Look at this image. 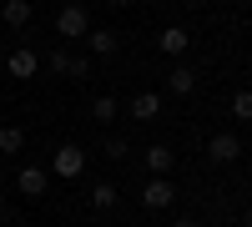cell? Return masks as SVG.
<instances>
[{"instance_id": "7c38bea8", "label": "cell", "mask_w": 252, "mask_h": 227, "mask_svg": "<svg viewBox=\"0 0 252 227\" xmlns=\"http://www.w3.org/2000/svg\"><path fill=\"white\" fill-rule=\"evenodd\" d=\"M31 15H35L31 0H5V5H0V20H5V26H31Z\"/></svg>"}, {"instance_id": "7402d4cb", "label": "cell", "mask_w": 252, "mask_h": 227, "mask_svg": "<svg viewBox=\"0 0 252 227\" xmlns=\"http://www.w3.org/2000/svg\"><path fill=\"white\" fill-rule=\"evenodd\" d=\"M15 227H35V222H15Z\"/></svg>"}, {"instance_id": "44dd1931", "label": "cell", "mask_w": 252, "mask_h": 227, "mask_svg": "<svg viewBox=\"0 0 252 227\" xmlns=\"http://www.w3.org/2000/svg\"><path fill=\"white\" fill-rule=\"evenodd\" d=\"M242 227H252V202H247V212H242Z\"/></svg>"}, {"instance_id": "8992f818", "label": "cell", "mask_w": 252, "mask_h": 227, "mask_svg": "<svg viewBox=\"0 0 252 227\" xmlns=\"http://www.w3.org/2000/svg\"><path fill=\"white\" fill-rule=\"evenodd\" d=\"M5 71H10L15 81H31V76L40 71V56H35L31 46H15V51H10V61H5Z\"/></svg>"}, {"instance_id": "2e32d148", "label": "cell", "mask_w": 252, "mask_h": 227, "mask_svg": "<svg viewBox=\"0 0 252 227\" xmlns=\"http://www.w3.org/2000/svg\"><path fill=\"white\" fill-rule=\"evenodd\" d=\"M116 111H121L116 96H96V101H91V116H96V121H116Z\"/></svg>"}, {"instance_id": "e0dca14e", "label": "cell", "mask_w": 252, "mask_h": 227, "mask_svg": "<svg viewBox=\"0 0 252 227\" xmlns=\"http://www.w3.org/2000/svg\"><path fill=\"white\" fill-rule=\"evenodd\" d=\"M131 157V141L126 136H106V162H126Z\"/></svg>"}, {"instance_id": "8fae6325", "label": "cell", "mask_w": 252, "mask_h": 227, "mask_svg": "<svg viewBox=\"0 0 252 227\" xmlns=\"http://www.w3.org/2000/svg\"><path fill=\"white\" fill-rule=\"evenodd\" d=\"M146 172H152V177H166V172H172L177 167V157H172V147H146Z\"/></svg>"}, {"instance_id": "ac0fdd59", "label": "cell", "mask_w": 252, "mask_h": 227, "mask_svg": "<svg viewBox=\"0 0 252 227\" xmlns=\"http://www.w3.org/2000/svg\"><path fill=\"white\" fill-rule=\"evenodd\" d=\"M232 116L237 121H252V91H232Z\"/></svg>"}, {"instance_id": "277c9868", "label": "cell", "mask_w": 252, "mask_h": 227, "mask_svg": "<svg viewBox=\"0 0 252 227\" xmlns=\"http://www.w3.org/2000/svg\"><path fill=\"white\" fill-rule=\"evenodd\" d=\"M177 202V187L166 177H146V187H141V207H152V212H161V207H172Z\"/></svg>"}, {"instance_id": "9c48e42d", "label": "cell", "mask_w": 252, "mask_h": 227, "mask_svg": "<svg viewBox=\"0 0 252 227\" xmlns=\"http://www.w3.org/2000/svg\"><path fill=\"white\" fill-rule=\"evenodd\" d=\"M157 46H161L166 56H187V51H192V31H187V26H166V31L157 35Z\"/></svg>"}, {"instance_id": "4fadbf2b", "label": "cell", "mask_w": 252, "mask_h": 227, "mask_svg": "<svg viewBox=\"0 0 252 227\" xmlns=\"http://www.w3.org/2000/svg\"><path fill=\"white\" fill-rule=\"evenodd\" d=\"M86 46H91L96 56H116V51H121V35H116V31H91Z\"/></svg>"}, {"instance_id": "5bb4252c", "label": "cell", "mask_w": 252, "mask_h": 227, "mask_svg": "<svg viewBox=\"0 0 252 227\" xmlns=\"http://www.w3.org/2000/svg\"><path fill=\"white\" fill-rule=\"evenodd\" d=\"M91 207L96 212H111L116 207V187H111V182H96V187H91Z\"/></svg>"}, {"instance_id": "d6986e66", "label": "cell", "mask_w": 252, "mask_h": 227, "mask_svg": "<svg viewBox=\"0 0 252 227\" xmlns=\"http://www.w3.org/2000/svg\"><path fill=\"white\" fill-rule=\"evenodd\" d=\"M0 222H10V227H15V207H10L5 197H0Z\"/></svg>"}, {"instance_id": "6da1fadb", "label": "cell", "mask_w": 252, "mask_h": 227, "mask_svg": "<svg viewBox=\"0 0 252 227\" xmlns=\"http://www.w3.org/2000/svg\"><path fill=\"white\" fill-rule=\"evenodd\" d=\"M56 35L61 40H86L91 35V15L81 10V5H61L56 10Z\"/></svg>"}, {"instance_id": "52a82bcc", "label": "cell", "mask_w": 252, "mask_h": 227, "mask_svg": "<svg viewBox=\"0 0 252 227\" xmlns=\"http://www.w3.org/2000/svg\"><path fill=\"white\" fill-rule=\"evenodd\" d=\"M161 106H166L161 91H136V96H131V121H157Z\"/></svg>"}, {"instance_id": "3957f363", "label": "cell", "mask_w": 252, "mask_h": 227, "mask_svg": "<svg viewBox=\"0 0 252 227\" xmlns=\"http://www.w3.org/2000/svg\"><path fill=\"white\" fill-rule=\"evenodd\" d=\"M46 66H51L56 76H91V61L76 56V51H66V46H56V51L46 56Z\"/></svg>"}, {"instance_id": "5b68a950", "label": "cell", "mask_w": 252, "mask_h": 227, "mask_svg": "<svg viewBox=\"0 0 252 227\" xmlns=\"http://www.w3.org/2000/svg\"><path fill=\"white\" fill-rule=\"evenodd\" d=\"M207 157H212L217 167H232V162L242 157V141H237V131H217L212 141H207Z\"/></svg>"}, {"instance_id": "9a60e30c", "label": "cell", "mask_w": 252, "mask_h": 227, "mask_svg": "<svg viewBox=\"0 0 252 227\" xmlns=\"http://www.w3.org/2000/svg\"><path fill=\"white\" fill-rule=\"evenodd\" d=\"M20 147H26V131H20V127H0V152L15 157Z\"/></svg>"}, {"instance_id": "7a4b0ae2", "label": "cell", "mask_w": 252, "mask_h": 227, "mask_svg": "<svg viewBox=\"0 0 252 227\" xmlns=\"http://www.w3.org/2000/svg\"><path fill=\"white\" fill-rule=\"evenodd\" d=\"M81 172H86V152H81L76 141L56 147V157H51V177H66V182H76Z\"/></svg>"}, {"instance_id": "ffe728a7", "label": "cell", "mask_w": 252, "mask_h": 227, "mask_svg": "<svg viewBox=\"0 0 252 227\" xmlns=\"http://www.w3.org/2000/svg\"><path fill=\"white\" fill-rule=\"evenodd\" d=\"M172 227H202V222H197V217H177Z\"/></svg>"}, {"instance_id": "ba28073f", "label": "cell", "mask_w": 252, "mask_h": 227, "mask_svg": "<svg viewBox=\"0 0 252 227\" xmlns=\"http://www.w3.org/2000/svg\"><path fill=\"white\" fill-rule=\"evenodd\" d=\"M15 187L26 192V197H46L51 172H46V167H20V172H15Z\"/></svg>"}, {"instance_id": "30bf717a", "label": "cell", "mask_w": 252, "mask_h": 227, "mask_svg": "<svg viewBox=\"0 0 252 227\" xmlns=\"http://www.w3.org/2000/svg\"><path fill=\"white\" fill-rule=\"evenodd\" d=\"M197 91V71L192 66H172V76H166V96H192Z\"/></svg>"}]
</instances>
